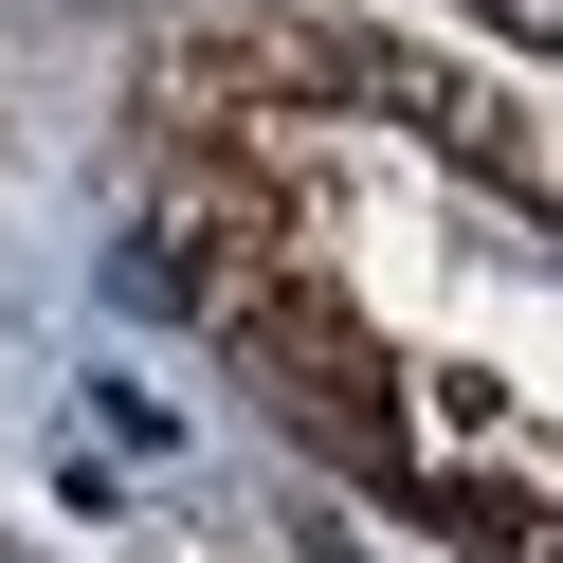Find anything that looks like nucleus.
Segmentation results:
<instances>
[{
    "label": "nucleus",
    "mask_w": 563,
    "mask_h": 563,
    "mask_svg": "<svg viewBox=\"0 0 563 563\" xmlns=\"http://www.w3.org/2000/svg\"><path fill=\"white\" fill-rule=\"evenodd\" d=\"M400 509H418V527H454L473 563H563V527L527 509L509 473H400Z\"/></svg>",
    "instance_id": "obj_1"
}]
</instances>
